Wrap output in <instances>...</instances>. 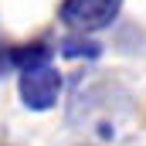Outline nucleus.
<instances>
[{
	"label": "nucleus",
	"instance_id": "nucleus-5",
	"mask_svg": "<svg viewBox=\"0 0 146 146\" xmlns=\"http://www.w3.org/2000/svg\"><path fill=\"white\" fill-rule=\"evenodd\" d=\"M7 72H17L14 68V44H7V37L0 34V78Z\"/></svg>",
	"mask_w": 146,
	"mask_h": 146
},
{
	"label": "nucleus",
	"instance_id": "nucleus-2",
	"mask_svg": "<svg viewBox=\"0 0 146 146\" xmlns=\"http://www.w3.org/2000/svg\"><path fill=\"white\" fill-rule=\"evenodd\" d=\"M61 72L58 68H51V65H41V68H27V72H21L17 78V92H21V102H24V109L31 112H48L58 106V99H61Z\"/></svg>",
	"mask_w": 146,
	"mask_h": 146
},
{
	"label": "nucleus",
	"instance_id": "nucleus-3",
	"mask_svg": "<svg viewBox=\"0 0 146 146\" xmlns=\"http://www.w3.org/2000/svg\"><path fill=\"white\" fill-rule=\"evenodd\" d=\"M51 44L48 41H27V44H14V68L27 72V68H41L51 61Z\"/></svg>",
	"mask_w": 146,
	"mask_h": 146
},
{
	"label": "nucleus",
	"instance_id": "nucleus-1",
	"mask_svg": "<svg viewBox=\"0 0 146 146\" xmlns=\"http://www.w3.org/2000/svg\"><path fill=\"white\" fill-rule=\"evenodd\" d=\"M119 10H122V0H61L58 21L68 31L95 34V31L109 27L112 21L119 17Z\"/></svg>",
	"mask_w": 146,
	"mask_h": 146
},
{
	"label": "nucleus",
	"instance_id": "nucleus-4",
	"mask_svg": "<svg viewBox=\"0 0 146 146\" xmlns=\"http://www.w3.org/2000/svg\"><path fill=\"white\" fill-rule=\"evenodd\" d=\"M58 48H61L65 58H88V61H95V58L102 54V44H99L95 37H88L85 31H72Z\"/></svg>",
	"mask_w": 146,
	"mask_h": 146
}]
</instances>
